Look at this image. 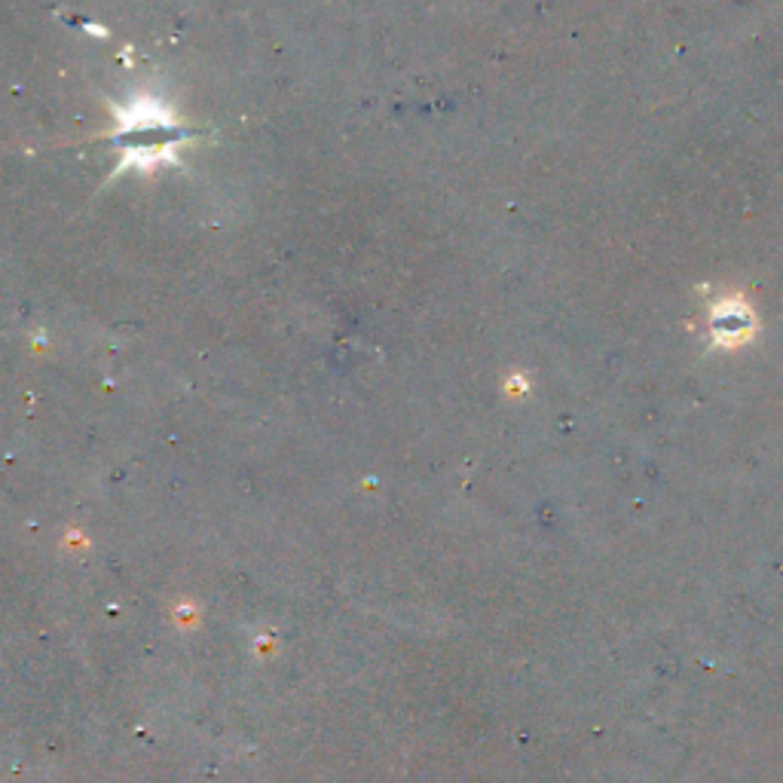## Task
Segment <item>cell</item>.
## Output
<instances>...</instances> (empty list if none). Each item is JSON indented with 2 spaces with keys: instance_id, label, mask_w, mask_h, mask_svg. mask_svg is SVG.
<instances>
[{
  "instance_id": "6da1fadb",
  "label": "cell",
  "mask_w": 783,
  "mask_h": 783,
  "mask_svg": "<svg viewBox=\"0 0 783 783\" xmlns=\"http://www.w3.org/2000/svg\"><path fill=\"white\" fill-rule=\"evenodd\" d=\"M710 327H713V340L719 343V346H737V343L747 340L753 334V316L747 307L728 300L713 309Z\"/></svg>"
}]
</instances>
